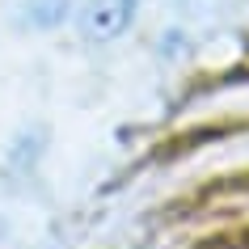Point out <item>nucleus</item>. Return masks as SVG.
Returning a JSON list of instances; mask_svg holds the SVG:
<instances>
[{
	"label": "nucleus",
	"instance_id": "f257e3e1",
	"mask_svg": "<svg viewBox=\"0 0 249 249\" xmlns=\"http://www.w3.org/2000/svg\"><path fill=\"white\" fill-rule=\"evenodd\" d=\"M140 0H76V30L89 42H110L131 26Z\"/></svg>",
	"mask_w": 249,
	"mask_h": 249
},
{
	"label": "nucleus",
	"instance_id": "f03ea898",
	"mask_svg": "<svg viewBox=\"0 0 249 249\" xmlns=\"http://www.w3.org/2000/svg\"><path fill=\"white\" fill-rule=\"evenodd\" d=\"M76 13V0H9V17L26 30H55Z\"/></svg>",
	"mask_w": 249,
	"mask_h": 249
}]
</instances>
